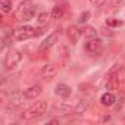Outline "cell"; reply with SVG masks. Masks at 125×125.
<instances>
[{
    "mask_svg": "<svg viewBox=\"0 0 125 125\" xmlns=\"http://www.w3.org/2000/svg\"><path fill=\"white\" fill-rule=\"evenodd\" d=\"M21 60H22V53L16 49H10L5 56V66L6 69H15Z\"/></svg>",
    "mask_w": 125,
    "mask_h": 125,
    "instance_id": "2",
    "label": "cell"
},
{
    "mask_svg": "<svg viewBox=\"0 0 125 125\" xmlns=\"http://www.w3.org/2000/svg\"><path fill=\"white\" fill-rule=\"evenodd\" d=\"M106 25H107V27H110V28H118V27H122V25H124V22H122L121 19L109 18V19H106Z\"/></svg>",
    "mask_w": 125,
    "mask_h": 125,
    "instance_id": "18",
    "label": "cell"
},
{
    "mask_svg": "<svg viewBox=\"0 0 125 125\" xmlns=\"http://www.w3.org/2000/svg\"><path fill=\"white\" fill-rule=\"evenodd\" d=\"M13 37L19 41L28 40L31 37H35V28L31 27V25H21L13 31Z\"/></svg>",
    "mask_w": 125,
    "mask_h": 125,
    "instance_id": "3",
    "label": "cell"
},
{
    "mask_svg": "<svg viewBox=\"0 0 125 125\" xmlns=\"http://www.w3.org/2000/svg\"><path fill=\"white\" fill-rule=\"evenodd\" d=\"M66 35H68L69 41H71L72 44H75V43L78 41L80 35H81V31H80L75 25H71V27H68V30H66Z\"/></svg>",
    "mask_w": 125,
    "mask_h": 125,
    "instance_id": "11",
    "label": "cell"
},
{
    "mask_svg": "<svg viewBox=\"0 0 125 125\" xmlns=\"http://www.w3.org/2000/svg\"><path fill=\"white\" fill-rule=\"evenodd\" d=\"M88 102H85V100H81V102H78L77 103V106L74 107V113H77V115H81V113H85L87 110H88Z\"/></svg>",
    "mask_w": 125,
    "mask_h": 125,
    "instance_id": "16",
    "label": "cell"
},
{
    "mask_svg": "<svg viewBox=\"0 0 125 125\" xmlns=\"http://www.w3.org/2000/svg\"><path fill=\"white\" fill-rule=\"evenodd\" d=\"M122 2H125V0H110V5L112 6H119Z\"/></svg>",
    "mask_w": 125,
    "mask_h": 125,
    "instance_id": "22",
    "label": "cell"
},
{
    "mask_svg": "<svg viewBox=\"0 0 125 125\" xmlns=\"http://www.w3.org/2000/svg\"><path fill=\"white\" fill-rule=\"evenodd\" d=\"M103 2H104V0H90V3H91V5H94V6H100Z\"/></svg>",
    "mask_w": 125,
    "mask_h": 125,
    "instance_id": "23",
    "label": "cell"
},
{
    "mask_svg": "<svg viewBox=\"0 0 125 125\" xmlns=\"http://www.w3.org/2000/svg\"><path fill=\"white\" fill-rule=\"evenodd\" d=\"M50 15H52L53 19H62V18H63V15H65V8L60 6V5H56L52 9V13Z\"/></svg>",
    "mask_w": 125,
    "mask_h": 125,
    "instance_id": "15",
    "label": "cell"
},
{
    "mask_svg": "<svg viewBox=\"0 0 125 125\" xmlns=\"http://www.w3.org/2000/svg\"><path fill=\"white\" fill-rule=\"evenodd\" d=\"M100 34H102V35H104V37H112V35H113V31H112V28H110V27H107V25H106V27H103V28L100 30Z\"/></svg>",
    "mask_w": 125,
    "mask_h": 125,
    "instance_id": "20",
    "label": "cell"
},
{
    "mask_svg": "<svg viewBox=\"0 0 125 125\" xmlns=\"http://www.w3.org/2000/svg\"><path fill=\"white\" fill-rule=\"evenodd\" d=\"M35 6H30L28 9L25 10H21V12H16V21H21V22H27V21H31L35 15Z\"/></svg>",
    "mask_w": 125,
    "mask_h": 125,
    "instance_id": "6",
    "label": "cell"
},
{
    "mask_svg": "<svg viewBox=\"0 0 125 125\" xmlns=\"http://www.w3.org/2000/svg\"><path fill=\"white\" fill-rule=\"evenodd\" d=\"M71 110H74V107H71L66 103H59V104H54L53 107V113H57V115H68Z\"/></svg>",
    "mask_w": 125,
    "mask_h": 125,
    "instance_id": "13",
    "label": "cell"
},
{
    "mask_svg": "<svg viewBox=\"0 0 125 125\" xmlns=\"http://www.w3.org/2000/svg\"><path fill=\"white\" fill-rule=\"evenodd\" d=\"M56 41H57V32L49 34V35H47V38H46V40H44V41L40 44L38 50H40V52H46V50H49L50 47H53Z\"/></svg>",
    "mask_w": 125,
    "mask_h": 125,
    "instance_id": "8",
    "label": "cell"
},
{
    "mask_svg": "<svg viewBox=\"0 0 125 125\" xmlns=\"http://www.w3.org/2000/svg\"><path fill=\"white\" fill-rule=\"evenodd\" d=\"M0 9L3 13H8L12 10V0H0Z\"/></svg>",
    "mask_w": 125,
    "mask_h": 125,
    "instance_id": "17",
    "label": "cell"
},
{
    "mask_svg": "<svg viewBox=\"0 0 125 125\" xmlns=\"http://www.w3.org/2000/svg\"><path fill=\"white\" fill-rule=\"evenodd\" d=\"M46 110H47V103H46V100H37L30 109L24 110V112L19 115V118H21L22 121H31V119H34V118H37V116L44 115Z\"/></svg>",
    "mask_w": 125,
    "mask_h": 125,
    "instance_id": "1",
    "label": "cell"
},
{
    "mask_svg": "<svg viewBox=\"0 0 125 125\" xmlns=\"http://www.w3.org/2000/svg\"><path fill=\"white\" fill-rule=\"evenodd\" d=\"M37 21H38L40 25H46L47 21H49V15H47V12H41V13L38 15V18H37Z\"/></svg>",
    "mask_w": 125,
    "mask_h": 125,
    "instance_id": "19",
    "label": "cell"
},
{
    "mask_svg": "<svg viewBox=\"0 0 125 125\" xmlns=\"http://www.w3.org/2000/svg\"><path fill=\"white\" fill-rule=\"evenodd\" d=\"M88 18H90V12H87V10H85V12H83V13L80 15L78 22H80V24H85V22L88 21Z\"/></svg>",
    "mask_w": 125,
    "mask_h": 125,
    "instance_id": "21",
    "label": "cell"
},
{
    "mask_svg": "<svg viewBox=\"0 0 125 125\" xmlns=\"http://www.w3.org/2000/svg\"><path fill=\"white\" fill-rule=\"evenodd\" d=\"M115 102H116V97H115V94L113 93H104V94H102V97H100V104L102 106H106V107H110V106H113L115 104Z\"/></svg>",
    "mask_w": 125,
    "mask_h": 125,
    "instance_id": "12",
    "label": "cell"
},
{
    "mask_svg": "<svg viewBox=\"0 0 125 125\" xmlns=\"http://www.w3.org/2000/svg\"><path fill=\"white\" fill-rule=\"evenodd\" d=\"M25 99H27V97H25V93H21V91H18V90H16V91H13V93L10 94L8 109H16V107L22 106Z\"/></svg>",
    "mask_w": 125,
    "mask_h": 125,
    "instance_id": "5",
    "label": "cell"
},
{
    "mask_svg": "<svg viewBox=\"0 0 125 125\" xmlns=\"http://www.w3.org/2000/svg\"><path fill=\"white\" fill-rule=\"evenodd\" d=\"M84 49H85V52H87L90 56H99V54H102V52H103V44H102L100 40L91 38V40H88V41L85 43Z\"/></svg>",
    "mask_w": 125,
    "mask_h": 125,
    "instance_id": "4",
    "label": "cell"
},
{
    "mask_svg": "<svg viewBox=\"0 0 125 125\" xmlns=\"http://www.w3.org/2000/svg\"><path fill=\"white\" fill-rule=\"evenodd\" d=\"M41 91H43L41 85H40V84H34V85L28 87L24 93H25V97H27L28 100H34V99H37V97L41 94Z\"/></svg>",
    "mask_w": 125,
    "mask_h": 125,
    "instance_id": "9",
    "label": "cell"
},
{
    "mask_svg": "<svg viewBox=\"0 0 125 125\" xmlns=\"http://www.w3.org/2000/svg\"><path fill=\"white\" fill-rule=\"evenodd\" d=\"M81 34H83L85 38L91 40V38H96V37H97V30H96L94 27H90V25H87V27H84V28L81 30Z\"/></svg>",
    "mask_w": 125,
    "mask_h": 125,
    "instance_id": "14",
    "label": "cell"
},
{
    "mask_svg": "<svg viewBox=\"0 0 125 125\" xmlns=\"http://www.w3.org/2000/svg\"><path fill=\"white\" fill-rule=\"evenodd\" d=\"M54 93L59 96V97H63V99H66V97H69L71 94H72V88L69 87V85H66V84H57L56 85V90H54Z\"/></svg>",
    "mask_w": 125,
    "mask_h": 125,
    "instance_id": "10",
    "label": "cell"
},
{
    "mask_svg": "<svg viewBox=\"0 0 125 125\" xmlns=\"http://www.w3.org/2000/svg\"><path fill=\"white\" fill-rule=\"evenodd\" d=\"M56 74H57V66H56L54 63H47V65H44L43 69H41V77H43L44 80H47V81H50L52 78H54Z\"/></svg>",
    "mask_w": 125,
    "mask_h": 125,
    "instance_id": "7",
    "label": "cell"
}]
</instances>
